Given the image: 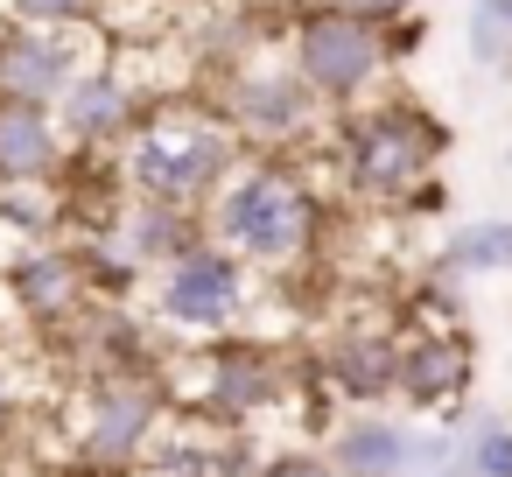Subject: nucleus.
I'll return each instance as SVG.
<instances>
[{"label":"nucleus","mask_w":512,"mask_h":477,"mask_svg":"<svg viewBox=\"0 0 512 477\" xmlns=\"http://www.w3.org/2000/svg\"><path fill=\"white\" fill-rule=\"evenodd\" d=\"M204 232H211V246H225V253L246 260L253 274H260V267H267V274H288V267H302V260L316 253V239H323V204H316L309 176H295L288 162H253V169H239V176L211 197Z\"/></svg>","instance_id":"obj_1"},{"label":"nucleus","mask_w":512,"mask_h":477,"mask_svg":"<svg viewBox=\"0 0 512 477\" xmlns=\"http://www.w3.org/2000/svg\"><path fill=\"white\" fill-rule=\"evenodd\" d=\"M239 176V141L218 113H141V127L120 141V183L141 204L169 211H211V197Z\"/></svg>","instance_id":"obj_2"},{"label":"nucleus","mask_w":512,"mask_h":477,"mask_svg":"<svg viewBox=\"0 0 512 477\" xmlns=\"http://www.w3.org/2000/svg\"><path fill=\"white\" fill-rule=\"evenodd\" d=\"M162 428H169L162 372H92L78 393L71 477H134Z\"/></svg>","instance_id":"obj_3"},{"label":"nucleus","mask_w":512,"mask_h":477,"mask_svg":"<svg viewBox=\"0 0 512 477\" xmlns=\"http://www.w3.org/2000/svg\"><path fill=\"white\" fill-rule=\"evenodd\" d=\"M337 148H344V183L372 204H407L421 183H435V162L449 148V134L421 113V106H365L358 120L344 113L337 127Z\"/></svg>","instance_id":"obj_4"},{"label":"nucleus","mask_w":512,"mask_h":477,"mask_svg":"<svg viewBox=\"0 0 512 477\" xmlns=\"http://www.w3.org/2000/svg\"><path fill=\"white\" fill-rule=\"evenodd\" d=\"M288 71L302 78V92L316 106H358L386 71V36H379V22H358V15L330 8V0H316L288 29Z\"/></svg>","instance_id":"obj_5"},{"label":"nucleus","mask_w":512,"mask_h":477,"mask_svg":"<svg viewBox=\"0 0 512 477\" xmlns=\"http://www.w3.org/2000/svg\"><path fill=\"white\" fill-rule=\"evenodd\" d=\"M148 302H155L162 330H232L253 309V267L232 260L225 246L197 239L183 260L148 274Z\"/></svg>","instance_id":"obj_6"},{"label":"nucleus","mask_w":512,"mask_h":477,"mask_svg":"<svg viewBox=\"0 0 512 477\" xmlns=\"http://www.w3.org/2000/svg\"><path fill=\"white\" fill-rule=\"evenodd\" d=\"M288 400V365L267 351V344H253V337H218L211 351H204V372H197V414L211 421V428H232V435H246L260 414H274Z\"/></svg>","instance_id":"obj_7"},{"label":"nucleus","mask_w":512,"mask_h":477,"mask_svg":"<svg viewBox=\"0 0 512 477\" xmlns=\"http://www.w3.org/2000/svg\"><path fill=\"white\" fill-rule=\"evenodd\" d=\"M218 120L232 141H253V148H288L316 127V99L302 92V78L288 64H260V71H239L218 99Z\"/></svg>","instance_id":"obj_8"},{"label":"nucleus","mask_w":512,"mask_h":477,"mask_svg":"<svg viewBox=\"0 0 512 477\" xmlns=\"http://www.w3.org/2000/svg\"><path fill=\"white\" fill-rule=\"evenodd\" d=\"M477 379V344L463 330H400V372H393V400L407 414H456L470 400Z\"/></svg>","instance_id":"obj_9"},{"label":"nucleus","mask_w":512,"mask_h":477,"mask_svg":"<svg viewBox=\"0 0 512 477\" xmlns=\"http://www.w3.org/2000/svg\"><path fill=\"white\" fill-rule=\"evenodd\" d=\"M92 71V57H78V29H0V99H29V106H57L78 78Z\"/></svg>","instance_id":"obj_10"},{"label":"nucleus","mask_w":512,"mask_h":477,"mask_svg":"<svg viewBox=\"0 0 512 477\" xmlns=\"http://www.w3.org/2000/svg\"><path fill=\"white\" fill-rule=\"evenodd\" d=\"M71 141L57 134L50 106L0 99V190H64Z\"/></svg>","instance_id":"obj_11"},{"label":"nucleus","mask_w":512,"mask_h":477,"mask_svg":"<svg viewBox=\"0 0 512 477\" xmlns=\"http://www.w3.org/2000/svg\"><path fill=\"white\" fill-rule=\"evenodd\" d=\"M50 113H57V134H64L71 148H120V141L141 127V92H134L120 71L92 64Z\"/></svg>","instance_id":"obj_12"},{"label":"nucleus","mask_w":512,"mask_h":477,"mask_svg":"<svg viewBox=\"0 0 512 477\" xmlns=\"http://www.w3.org/2000/svg\"><path fill=\"white\" fill-rule=\"evenodd\" d=\"M393 372H400V330H386V323H344L323 344V379L344 407L393 400Z\"/></svg>","instance_id":"obj_13"},{"label":"nucleus","mask_w":512,"mask_h":477,"mask_svg":"<svg viewBox=\"0 0 512 477\" xmlns=\"http://www.w3.org/2000/svg\"><path fill=\"white\" fill-rule=\"evenodd\" d=\"M0 281H8L15 309H22L29 323H43V330L71 323V316L85 309V295H92L85 274H78V253H71V246H22Z\"/></svg>","instance_id":"obj_14"},{"label":"nucleus","mask_w":512,"mask_h":477,"mask_svg":"<svg viewBox=\"0 0 512 477\" xmlns=\"http://www.w3.org/2000/svg\"><path fill=\"white\" fill-rule=\"evenodd\" d=\"M99 232H106L134 267H141V281H148V274H162L169 260H183L197 239H211L197 211H169V204H141V197H134V204H120Z\"/></svg>","instance_id":"obj_15"},{"label":"nucleus","mask_w":512,"mask_h":477,"mask_svg":"<svg viewBox=\"0 0 512 477\" xmlns=\"http://www.w3.org/2000/svg\"><path fill=\"white\" fill-rule=\"evenodd\" d=\"M400 456H407V428L379 407H358L337 421L330 435V463L337 477H400Z\"/></svg>","instance_id":"obj_16"},{"label":"nucleus","mask_w":512,"mask_h":477,"mask_svg":"<svg viewBox=\"0 0 512 477\" xmlns=\"http://www.w3.org/2000/svg\"><path fill=\"white\" fill-rule=\"evenodd\" d=\"M442 274H512V218H470L442 246Z\"/></svg>","instance_id":"obj_17"},{"label":"nucleus","mask_w":512,"mask_h":477,"mask_svg":"<svg viewBox=\"0 0 512 477\" xmlns=\"http://www.w3.org/2000/svg\"><path fill=\"white\" fill-rule=\"evenodd\" d=\"M463 50L477 71L512 64V0H463Z\"/></svg>","instance_id":"obj_18"},{"label":"nucleus","mask_w":512,"mask_h":477,"mask_svg":"<svg viewBox=\"0 0 512 477\" xmlns=\"http://www.w3.org/2000/svg\"><path fill=\"white\" fill-rule=\"evenodd\" d=\"M463 435V463H470V477H512V421H498V414H470V428H456Z\"/></svg>","instance_id":"obj_19"},{"label":"nucleus","mask_w":512,"mask_h":477,"mask_svg":"<svg viewBox=\"0 0 512 477\" xmlns=\"http://www.w3.org/2000/svg\"><path fill=\"white\" fill-rule=\"evenodd\" d=\"M0 15L22 29H85L99 15V0H0Z\"/></svg>","instance_id":"obj_20"},{"label":"nucleus","mask_w":512,"mask_h":477,"mask_svg":"<svg viewBox=\"0 0 512 477\" xmlns=\"http://www.w3.org/2000/svg\"><path fill=\"white\" fill-rule=\"evenodd\" d=\"M253 477H337V463L316 456V449H281V456L253 463Z\"/></svg>","instance_id":"obj_21"},{"label":"nucleus","mask_w":512,"mask_h":477,"mask_svg":"<svg viewBox=\"0 0 512 477\" xmlns=\"http://www.w3.org/2000/svg\"><path fill=\"white\" fill-rule=\"evenodd\" d=\"M330 8H344V15H358V22H400L407 8H414V0H330Z\"/></svg>","instance_id":"obj_22"},{"label":"nucleus","mask_w":512,"mask_h":477,"mask_svg":"<svg viewBox=\"0 0 512 477\" xmlns=\"http://www.w3.org/2000/svg\"><path fill=\"white\" fill-rule=\"evenodd\" d=\"M22 428V393H15V379L8 372H0V442H8Z\"/></svg>","instance_id":"obj_23"},{"label":"nucleus","mask_w":512,"mask_h":477,"mask_svg":"<svg viewBox=\"0 0 512 477\" xmlns=\"http://www.w3.org/2000/svg\"><path fill=\"white\" fill-rule=\"evenodd\" d=\"M0 477H15V470H0Z\"/></svg>","instance_id":"obj_24"},{"label":"nucleus","mask_w":512,"mask_h":477,"mask_svg":"<svg viewBox=\"0 0 512 477\" xmlns=\"http://www.w3.org/2000/svg\"><path fill=\"white\" fill-rule=\"evenodd\" d=\"M134 477H141V470H134Z\"/></svg>","instance_id":"obj_25"}]
</instances>
